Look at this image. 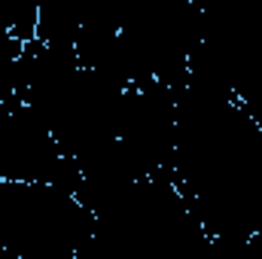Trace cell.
I'll return each mask as SVG.
<instances>
[{
  "label": "cell",
  "mask_w": 262,
  "mask_h": 259,
  "mask_svg": "<svg viewBox=\"0 0 262 259\" xmlns=\"http://www.w3.org/2000/svg\"><path fill=\"white\" fill-rule=\"evenodd\" d=\"M98 232L79 198L52 183L0 180V250L15 259H76Z\"/></svg>",
  "instance_id": "6da1fadb"
}]
</instances>
